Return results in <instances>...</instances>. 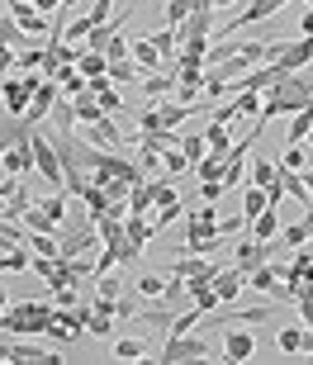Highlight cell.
Instances as JSON below:
<instances>
[{
	"mask_svg": "<svg viewBox=\"0 0 313 365\" xmlns=\"http://www.w3.org/2000/svg\"><path fill=\"white\" fill-rule=\"evenodd\" d=\"M309 100H313V76L289 71V76H280L271 91L261 95V114H266V119H275V114H299Z\"/></svg>",
	"mask_w": 313,
	"mask_h": 365,
	"instance_id": "obj_1",
	"label": "cell"
},
{
	"mask_svg": "<svg viewBox=\"0 0 313 365\" xmlns=\"http://www.w3.org/2000/svg\"><path fill=\"white\" fill-rule=\"evenodd\" d=\"M53 299L43 294V299H19V304H10V309L0 313V332H10V337H29V332H39L43 337V327L53 323Z\"/></svg>",
	"mask_w": 313,
	"mask_h": 365,
	"instance_id": "obj_2",
	"label": "cell"
},
{
	"mask_svg": "<svg viewBox=\"0 0 313 365\" xmlns=\"http://www.w3.org/2000/svg\"><path fill=\"white\" fill-rule=\"evenodd\" d=\"M157 361L162 365H180V361H223V351H214L200 332H180V337H166V346L157 351Z\"/></svg>",
	"mask_w": 313,
	"mask_h": 365,
	"instance_id": "obj_3",
	"label": "cell"
},
{
	"mask_svg": "<svg viewBox=\"0 0 313 365\" xmlns=\"http://www.w3.org/2000/svg\"><path fill=\"white\" fill-rule=\"evenodd\" d=\"M62 214H67V190H62V195H48L43 204H29V209H24V223L34 232H53V237H57Z\"/></svg>",
	"mask_w": 313,
	"mask_h": 365,
	"instance_id": "obj_4",
	"label": "cell"
},
{
	"mask_svg": "<svg viewBox=\"0 0 313 365\" xmlns=\"http://www.w3.org/2000/svg\"><path fill=\"white\" fill-rule=\"evenodd\" d=\"M34 171H43V180L62 185V157H57L48 128H34Z\"/></svg>",
	"mask_w": 313,
	"mask_h": 365,
	"instance_id": "obj_5",
	"label": "cell"
},
{
	"mask_svg": "<svg viewBox=\"0 0 313 365\" xmlns=\"http://www.w3.org/2000/svg\"><path fill=\"white\" fill-rule=\"evenodd\" d=\"M5 5H10V19L24 29V34H34V38H48V24H53V19L34 10V0H5Z\"/></svg>",
	"mask_w": 313,
	"mask_h": 365,
	"instance_id": "obj_6",
	"label": "cell"
},
{
	"mask_svg": "<svg viewBox=\"0 0 313 365\" xmlns=\"http://www.w3.org/2000/svg\"><path fill=\"white\" fill-rule=\"evenodd\" d=\"M100 242V232H96V223H91V218H86L81 228H71V232H62V237H57V257H67V261H76L86 252V247H96Z\"/></svg>",
	"mask_w": 313,
	"mask_h": 365,
	"instance_id": "obj_7",
	"label": "cell"
},
{
	"mask_svg": "<svg viewBox=\"0 0 313 365\" xmlns=\"http://www.w3.org/2000/svg\"><path fill=\"white\" fill-rule=\"evenodd\" d=\"M223 271V266H214V261H205V257H180L176 266H171V275H180V280L190 284H214V275Z\"/></svg>",
	"mask_w": 313,
	"mask_h": 365,
	"instance_id": "obj_8",
	"label": "cell"
},
{
	"mask_svg": "<svg viewBox=\"0 0 313 365\" xmlns=\"http://www.w3.org/2000/svg\"><path fill=\"white\" fill-rule=\"evenodd\" d=\"M86 133H91V143L105 152H123V128L119 119H100V123H86Z\"/></svg>",
	"mask_w": 313,
	"mask_h": 365,
	"instance_id": "obj_9",
	"label": "cell"
},
{
	"mask_svg": "<svg viewBox=\"0 0 313 365\" xmlns=\"http://www.w3.org/2000/svg\"><path fill=\"white\" fill-rule=\"evenodd\" d=\"M185 237H223V232H218L214 204H205V209H190V214H185Z\"/></svg>",
	"mask_w": 313,
	"mask_h": 365,
	"instance_id": "obj_10",
	"label": "cell"
},
{
	"mask_svg": "<svg viewBox=\"0 0 313 365\" xmlns=\"http://www.w3.org/2000/svg\"><path fill=\"white\" fill-rule=\"evenodd\" d=\"M313 62V38H294L280 48V57H275V67H285V71H304Z\"/></svg>",
	"mask_w": 313,
	"mask_h": 365,
	"instance_id": "obj_11",
	"label": "cell"
},
{
	"mask_svg": "<svg viewBox=\"0 0 313 365\" xmlns=\"http://www.w3.org/2000/svg\"><path fill=\"white\" fill-rule=\"evenodd\" d=\"M266 261H271V242H257V237H252V242H242L237 247V252H232V266H237V271H257V266H266Z\"/></svg>",
	"mask_w": 313,
	"mask_h": 365,
	"instance_id": "obj_12",
	"label": "cell"
},
{
	"mask_svg": "<svg viewBox=\"0 0 313 365\" xmlns=\"http://www.w3.org/2000/svg\"><path fill=\"white\" fill-rule=\"evenodd\" d=\"M57 91H62L57 81H43V86H39V95H34V105H29V114H24V119H29V123H48V119H53Z\"/></svg>",
	"mask_w": 313,
	"mask_h": 365,
	"instance_id": "obj_13",
	"label": "cell"
},
{
	"mask_svg": "<svg viewBox=\"0 0 313 365\" xmlns=\"http://www.w3.org/2000/svg\"><path fill=\"white\" fill-rule=\"evenodd\" d=\"M280 5H289V0H252L247 10H237V14L228 19V34H232V29H247V24H257V19H266V14H275Z\"/></svg>",
	"mask_w": 313,
	"mask_h": 365,
	"instance_id": "obj_14",
	"label": "cell"
},
{
	"mask_svg": "<svg viewBox=\"0 0 313 365\" xmlns=\"http://www.w3.org/2000/svg\"><path fill=\"white\" fill-rule=\"evenodd\" d=\"M176 71H148V76H143V95H148V100H166V95H176Z\"/></svg>",
	"mask_w": 313,
	"mask_h": 365,
	"instance_id": "obj_15",
	"label": "cell"
},
{
	"mask_svg": "<svg viewBox=\"0 0 313 365\" xmlns=\"http://www.w3.org/2000/svg\"><path fill=\"white\" fill-rule=\"evenodd\" d=\"M275 180H280V190H285L289 200H299L304 209H309V200H313V195H309V185H304V171H289V166H280V162H275Z\"/></svg>",
	"mask_w": 313,
	"mask_h": 365,
	"instance_id": "obj_16",
	"label": "cell"
},
{
	"mask_svg": "<svg viewBox=\"0 0 313 365\" xmlns=\"http://www.w3.org/2000/svg\"><path fill=\"white\" fill-rule=\"evenodd\" d=\"M242 284H247V275L237 271V266H223V271L214 275V294L223 299V304H232V299L242 294Z\"/></svg>",
	"mask_w": 313,
	"mask_h": 365,
	"instance_id": "obj_17",
	"label": "cell"
},
{
	"mask_svg": "<svg viewBox=\"0 0 313 365\" xmlns=\"http://www.w3.org/2000/svg\"><path fill=\"white\" fill-rule=\"evenodd\" d=\"M252 346H257V341L247 337V332H223V361H228V365L252 361Z\"/></svg>",
	"mask_w": 313,
	"mask_h": 365,
	"instance_id": "obj_18",
	"label": "cell"
},
{
	"mask_svg": "<svg viewBox=\"0 0 313 365\" xmlns=\"http://www.w3.org/2000/svg\"><path fill=\"white\" fill-rule=\"evenodd\" d=\"M205 143H209V157H218V162L228 166V152H232L228 123H214V119H209V128H205Z\"/></svg>",
	"mask_w": 313,
	"mask_h": 365,
	"instance_id": "obj_19",
	"label": "cell"
},
{
	"mask_svg": "<svg viewBox=\"0 0 313 365\" xmlns=\"http://www.w3.org/2000/svg\"><path fill=\"white\" fill-rule=\"evenodd\" d=\"M29 105H34V95H29L19 81H5V114H10V119H24Z\"/></svg>",
	"mask_w": 313,
	"mask_h": 365,
	"instance_id": "obj_20",
	"label": "cell"
},
{
	"mask_svg": "<svg viewBox=\"0 0 313 365\" xmlns=\"http://www.w3.org/2000/svg\"><path fill=\"white\" fill-rule=\"evenodd\" d=\"M309 341H313L309 327H285V332L275 337V346H280L285 356H304V351H309Z\"/></svg>",
	"mask_w": 313,
	"mask_h": 365,
	"instance_id": "obj_21",
	"label": "cell"
},
{
	"mask_svg": "<svg viewBox=\"0 0 313 365\" xmlns=\"http://www.w3.org/2000/svg\"><path fill=\"white\" fill-rule=\"evenodd\" d=\"M247 228H252V237H257V242H271L275 228H280V209H271V204H266V209H261V214L252 218Z\"/></svg>",
	"mask_w": 313,
	"mask_h": 365,
	"instance_id": "obj_22",
	"label": "cell"
},
{
	"mask_svg": "<svg viewBox=\"0 0 313 365\" xmlns=\"http://www.w3.org/2000/svg\"><path fill=\"white\" fill-rule=\"evenodd\" d=\"M162 304L166 309H190V284L180 280V275H171V280H166V289H162Z\"/></svg>",
	"mask_w": 313,
	"mask_h": 365,
	"instance_id": "obj_23",
	"label": "cell"
},
{
	"mask_svg": "<svg viewBox=\"0 0 313 365\" xmlns=\"http://www.w3.org/2000/svg\"><path fill=\"white\" fill-rule=\"evenodd\" d=\"M133 62L143 71H162V53H157V43H152V38H133Z\"/></svg>",
	"mask_w": 313,
	"mask_h": 365,
	"instance_id": "obj_24",
	"label": "cell"
},
{
	"mask_svg": "<svg viewBox=\"0 0 313 365\" xmlns=\"http://www.w3.org/2000/svg\"><path fill=\"white\" fill-rule=\"evenodd\" d=\"M109 86H123V81H143V76H148V71L138 67V62H128V57H119V62H109Z\"/></svg>",
	"mask_w": 313,
	"mask_h": 365,
	"instance_id": "obj_25",
	"label": "cell"
},
{
	"mask_svg": "<svg viewBox=\"0 0 313 365\" xmlns=\"http://www.w3.org/2000/svg\"><path fill=\"white\" fill-rule=\"evenodd\" d=\"M10 361H29V365H57L62 356L43 351V346H10Z\"/></svg>",
	"mask_w": 313,
	"mask_h": 365,
	"instance_id": "obj_26",
	"label": "cell"
},
{
	"mask_svg": "<svg viewBox=\"0 0 313 365\" xmlns=\"http://www.w3.org/2000/svg\"><path fill=\"white\" fill-rule=\"evenodd\" d=\"M152 180H138L133 190H128V214H152Z\"/></svg>",
	"mask_w": 313,
	"mask_h": 365,
	"instance_id": "obj_27",
	"label": "cell"
},
{
	"mask_svg": "<svg viewBox=\"0 0 313 365\" xmlns=\"http://www.w3.org/2000/svg\"><path fill=\"white\" fill-rule=\"evenodd\" d=\"M76 71H81L86 81H96V76H105V71H109V57H105V53H91V48H86L81 62H76Z\"/></svg>",
	"mask_w": 313,
	"mask_h": 365,
	"instance_id": "obj_28",
	"label": "cell"
},
{
	"mask_svg": "<svg viewBox=\"0 0 313 365\" xmlns=\"http://www.w3.org/2000/svg\"><path fill=\"white\" fill-rule=\"evenodd\" d=\"M266 204H271V200H266V190H261V185H247V195H242V223H252ZM271 209H275V204H271Z\"/></svg>",
	"mask_w": 313,
	"mask_h": 365,
	"instance_id": "obj_29",
	"label": "cell"
},
{
	"mask_svg": "<svg viewBox=\"0 0 313 365\" xmlns=\"http://www.w3.org/2000/svg\"><path fill=\"white\" fill-rule=\"evenodd\" d=\"M162 171L166 176H185V171H195V166H190V157H185L180 148H162Z\"/></svg>",
	"mask_w": 313,
	"mask_h": 365,
	"instance_id": "obj_30",
	"label": "cell"
},
{
	"mask_svg": "<svg viewBox=\"0 0 313 365\" xmlns=\"http://www.w3.org/2000/svg\"><path fill=\"white\" fill-rule=\"evenodd\" d=\"M24 247L34 257H57V237L53 232H24Z\"/></svg>",
	"mask_w": 313,
	"mask_h": 365,
	"instance_id": "obj_31",
	"label": "cell"
},
{
	"mask_svg": "<svg viewBox=\"0 0 313 365\" xmlns=\"http://www.w3.org/2000/svg\"><path fill=\"white\" fill-rule=\"evenodd\" d=\"M81 200H86V214H91V223H96V218L109 209V195H105L100 185H86V190H81Z\"/></svg>",
	"mask_w": 313,
	"mask_h": 365,
	"instance_id": "obj_32",
	"label": "cell"
},
{
	"mask_svg": "<svg viewBox=\"0 0 313 365\" xmlns=\"http://www.w3.org/2000/svg\"><path fill=\"white\" fill-rule=\"evenodd\" d=\"M218 304H223V299L214 294V284H195V289H190V309H200V313H214Z\"/></svg>",
	"mask_w": 313,
	"mask_h": 365,
	"instance_id": "obj_33",
	"label": "cell"
},
{
	"mask_svg": "<svg viewBox=\"0 0 313 365\" xmlns=\"http://www.w3.org/2000/svg\"><path fill=\"white\" fill-rule=\"evenodd\" d=\"M313 157V148H304V143H289L285 152H280V166H289V171H304Z\"/></svg>",
	"mask_w": 313,
	"mask_h": 365,
	"instance_id": "obj_34",
	"label": "cell"
},
{
	"mask_svg": "<svg viewBox=\"0 0 313 365\" xmlns=\"http://www.w3.org/2000/svg\"><path fill=\"white\" fill-rule=\"evenodd\" d=\"M294 309H299V318H304V327L313 332V284L304 280L299 289H294Z\"/></svg>",
	"mask_w": 313,
	"mask_h": 365,
	"instance_id": "obj_35",
	"label": "cell"
},
{
	"mask_svg": "<svg viewBox=\"0 0 313 365\" xmlns=\"http://www.w3.org/2000/svg\"><path fill=\"white\" fill-rule=\"evenodd\" d=\"M242 114H261V91L232 95V119H242Z\"/></svg>",
	"mask_w": 313,
	"mask_h": 365,
	"instance_id": "obj_36",
	"label": "cell"
},
{
	"mask_svg": "<svg viewBox=\"0 0 313 365\" xmlns=\"http://www.w3.org/2000/svg\"><path fill=\"white\" fill-rule=\"evenodd\" d=\"M180 152L190 157V166H195V162H205V157H209V143H205V133H185V138H180Z\"/></svg>",
	"mask_w": 313,
	"mask_h": 365,
	"instance_id": "obj_37",
	"label": "cell"
},
{
	"mask_svg": "<svg viewBox=\"0 0 313 365\" xmlns=\"http://www.w3.org/2000/svg\"><path fill=\"white\" fill-rule=\"evenodd\" d=\"M195 0H166V29H180L185 19H190Z\"/></svg>",
	"mask_w": 313,
	"mask_h": 365,
	"instance_id": "obj_38",
	"label": "cell"
},
{
	"mask_svg": "<svg viewBox=\"0 0 313 365\" xmlns=\"http://www.w3.org/2000/svg\"><path fill=\"white\" fill-rule=\"evenodd\" d=\"M114 361H152V351L143 341H114Z\"/></svg>",
	"mask_w": 313,
	"mask_h": 365,
	"instance_id": "obj_39",
	"label": "cell"
},
{
	"mask_svg": "<svg viewBox=\"0 0 313 365\" xmlns=\"http://www.w3.org/2000/svg\"><path fill=\"white\" fill-rule=\"evenodd\" d=\"M71 105H76V119H81V123H100V119H109L105 109L96 105V95H86V100H71Z\"/></svg>",
	"mask_w": 313,
	"mask_h": 365,
	"instance_id": "obj_40",
	"label": "cell"
},
{
	"mask_svg": "<svg viewBox=\"0 0 313 365\" xmlns=\"http://www.w3.org/2000/svg\"><path fill=\"white\" fill-rule=\"evenodd\" d=\"M143 304H148V299L138 294V289H133V294H119V299H114V318H138Z\"/></svg>",
	"mask_w": 313,
	"mask_h": 365,
	"instance_id": "obj_41",
	"label": "cell"
},
{
	"mask_svg": "<svg viewBox=\"0 0 313 365\" xmlns=\"http://www.w3.org/2000/svg\"><path fill=\"white\" fill-rule=\"evenodd\" d=\"M252 185L271 190V185H275V162H266V157H257V162H252Z\"/></svg>",
	"mask_w": 313,
	"mask_h": 365,
	"instance_id": "obj_42",
	"label": "cell"
},
{
	"mask_svg": "<svg viewBox=\"0 0 313 365\" xmlns=\"http://www.w3.org/2000/svg\"><path fill=\"white\" fill-rule=\"evenodd\" d=\"M91 29H96V24H91V14H71V24H67V38L86 43V38H91Z\"/></svg>",
	"mask_w": 313,
	"mask_h": 365,
	"instance_id": "obj_43",
	"label": "cell"
},
{
	"mask_svg": "<svg viewBox=\"0 0 313 365\" xmlns=\"http://www.w3.org/2000/svg\"><path fill=\"white\" fill-rule=\"evenodd\" d=\"M218 242H223V237H185V252H190V257H209Z\"/></svg>",
	"mask_w": 313,
	"mask_h": 365,
	"instance_id": "obj_44",
	"label": "cell"
},
{
	"mask_svg": "<svg viewBox=\"0 0 313 365\" xmlns=\"http://www.w3.org/2000/svg\"><path fill=\"white\" fill-rule=\"evenodd\" d=\"M195 176L200 180H218L223 176V162H218V157H205V162H195Z\"/></svg>",
	"mask_w": 313,
	"mask_h": 365,
	"instance_id": "obj_45",
	"label": "cell"
},
{
	"mask_svg": "<svg viewBox=\"0 0 313 365\" xmlns=\"http://www.w3.org/2000/svg\"><path fill=\"white\" fill-rule=\"evenodd\" d=\"M152 200H157V209L176 204V185H171V180H157V185H152Z\"/></svg>",
	"mask_w": 313,
	"mask_h": 365,
	"instance_id": "obj_46",
	"label": "cell"
},
{
	"mask_svg": "<svg viewBox=\"0 0 313 365\" xmlns=\"http://www.w3.org/2000/svg\"><path fill=\"white\" fill-rule=\"evenodd\" d=\"M162 289H166V280H157V275H143L138 280V294L143 299H162Z\"/></svg>",
	"mask_w": 313,
	"mask_h": 365,
	"instance_id": "obj_47",
	"label": "cell"
},
{
	"mask_svg": "<svg viewBox=\"0 0 313 365\" xmlns=\"http://www.w3.org/2000/svg\"><path fill=\"white\" fill-rule=\"evenodd\" d=\"M19 38H24V29L14 24V19H5V14H0V43L10 48V43H19Z\"/></svg>",
	"mask_w": 313,
	"mask_h": 365,
	"instance_id": "obj_48",
	"label": "cell"
},
{
	"mask_svg": "<svg viewBox=\"0 0 313 365\" xmlns=\"http://www.w3.org/2000/svg\"><path fill=\"white\" fill-rule=\"evenodd\" d=\"M86 332H96V337H114V318H105V313H91V327Z\"/></svg>",
	"mask_w": 313,
	"mask_h": 365,
	"instance_id": "obj_49",
	"label": "cell"
},
{
	"mask_svg": "<svg viewBox=\"0 0 313 365\" xmlns=\"http://www.w3.org/2000/svg\"><path fill=\"white\" fill-rule=\"evenodd\" d=\"M280 237H285L289 247H304V242H309V228H304V218H299V223H289V228L280 232Z\"/></svg>",
	"mask_w": 313,
	"mask_h": 365,
	"instance_id": "obj_50",
	"label": "cell"
},
{
	"mask_svg": "<svg viewBox=\"0 0 313 365\" xmlns=\"http://www.w3.org/2000/svg\"><path fill=\"white\" fill-rule=\"evenodd\" d=\"M100 294H105V299H119L123 294V284H119V275H114V271L100 275Z\"/></svg>",
	"mask_w": 313,
	"mask_h": 365,
	"instance_id": "obj_51",
	"label": "cell"
},
{
	"mask_svg": "<svg viewBox=\"0 0 313 365\" xmlns=\"http://www.w3.org/2000/svg\"><path fill=\"white\" fill-rule=\"evenodd\" d=\"M43 67V48H24L19 53V71H39Z\"/></svg>",
	"mask_w": 313,
	"mask_h": 365,
	"instance_id": "obj_52",
	"label": "cell"
},
{
	"mask_svg": "<svg viewBox=\"0 0 313 365\" xmlns=\"http://www.w3.org/2000/svg\"><path fill=\"white\" fill-rule=\"evenodd\" d=\"M123 53H128V38H123V34H114V38L105 43V57H109V62H119Z\"/></svg>",
	"mask_w": 313,
	"mask_h": 365,
	"instance_id": "obj_53",
	"label": "cell"
},
{
	"mask_svg": "<svg viewBox=\"0 0 313 365\" xmlns=\"http://www.w3.org/2000/svg\"><path fill=\"white\" fill-rule=\"evenodd\" d=\"M109 14H114V0H96V5H91V24H105Z\"/></svg>",
	"mask_w": 313,
	"mask_h": 365,
	"instance_id": "obj_54",
	"label": "cell"
},
{
	"mask_svg": "<svg viewBox=\"0 0 313 365\" xmlns=\"http://www.w3.org/2000/svg\"><path fill=\"white\" fill-rule=\"evenodd\" d=\"M200 195H205V204H214L223 195V180H200Z\"/></svg>",
	"mask_w": 313,
	"mask_h": 365,
	"instance_id": "obj_55",
	"label": "cell"
},
{
	"mask_svg": "<svg viewBox=\"0 0 313 365\" xmlns=\"http://www.w3.org/2000/svg\"><path fill=\"white\" fill-rule=\"evenodd\" d=\"M10 67H19V53H14V48H5V43H0V76H5V71Z\"/></svg>",
	"mask_w": 313,
	"mask_h": 365,
	"instance_id": "obj_56",
	"label": "cell"
},
{
	"mask_svg": "<svg viewBox=\"0 0 313 365\" xmlns=\"http://www.w3.org/2000/svg\"><path fill=\"white\" fill-rule=\"evenodd\" d=\"M19 86H24L29 95H39V86H43V71H24V76H19Z\"/></svg>",
	"mask_w": 313,
	"mask_h": 365,
	"instance_id": "obj_57",
	"label": "cell"
},
{
	"mask_svg": "<svg viewBox=\"0 0 313 365\" xmlns=\"http://www.w3.org/2000/svg\"><path fill=\"white\" fill-rule=\"evenodd\" d=\"M247 223L242 218H218V232H223V237H232V232H242Z\"/></svg>",
	"mask_w": 313,
	"mask_h": 365,
	"instance_id": "obj_58",
	"label": "cell"
},
{
	"mask_svg": "<svg viewBox=\"0 0 313 365\" xmlns=\"http://www.w3.org/2000/svg\"><path fill=\"white\" fill-rule=\"evenodd\" d=\"M209 10H232V5H237V0H205Z\"/></svg>",
	"mask_w": 313,
	"mask_h": 365,
	"instance_id": "obj_59",
	"label": "cell"
},
{
	"mask_svg": "<svg viewBox=\"0 0 313 365\" xmlns=\"http://www.w3.org/2000/svg\"><path fill=\"white\" fill-rule=\"evenodd\" d=\"M304 38H313V10H304Z\"/></svg>",
	"mask_w": 313,
	"mask_h": 365,
	"instance_id": "obj_60",
	"label": "cell"
},
{
	"mask_svg": "<svg viewBox=\"0 0 313 365\" xmlns=\"http://www.w3.org/2000/svg\"><path fill=\"white\" fill-rule=\"evenodd\" d=\"M304 185H309V195H313V166H304Z\"/></svg>",
	"mask_w": 313,
	"mask_h": 365,
	"instance_id": "obj_61",
	"label": "cell"
},
{
	"mask_svg": "<svg viewBox=\"0 0 313 365\" xmlns=\"http://www.w3.org/2000/svg\"><path fill=\"white\" fill-rule=\"evenodd\" d=\"M10 361V341H0V365Z\"/></svg>",
	"mask_w": 313,
	"mask_h": 365,
	"instance_id": "obj_62",
	"label": "cell"
},
{
	"mask_svg": "<svg viewBox=\"0 0 313 365\" xmlns=\"http://www.w3.org/2000/svg\"><path fill=\"white\" fill-rule=\"evenodd\" d=\"M304 143H309V148H313V128H309V138H304Z\"/></svg>",
	"mask_w": 313,
	"mask_h": 365,
	"instance_id": "obj_63",
	"label": "cell"
},
{
	"mask_svg": "<svg viewBox=\"0 0 313 365\" xmlns=\"http://www.w3.org/2000/svg\"><path fill=\"white\" fill-rule=\"evenodd\" d=\"M309 10H313V5H309Z\"/></svg>",
	"mask_w": 313,
	"mask_h": 365,
	"instance_id": "obj_64",
	"label": "cell"
}]
</instances>
